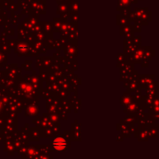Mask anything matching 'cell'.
<instances>
[{"mask_svg":"<svg viewBox=\"0 0 159 159\" xmlns=\"http://www.w3.org/2000/svg\"><path fill=\"white\" fill-rule=\"evenodd\" d=\"M52 144H53L54 148L58 151H62L67 148V141L62 137H58L54 139Z\"/></svg>","mask_w":159,"mask_h":159,"instance_id":"cell-1","label":"cell"}]
</instances>
